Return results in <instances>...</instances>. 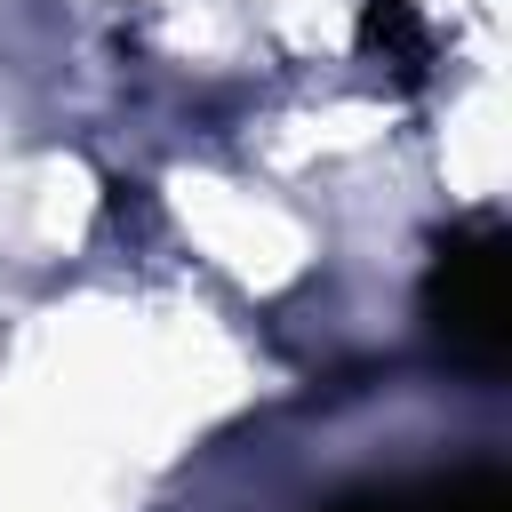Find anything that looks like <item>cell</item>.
I'll return each mask as SVG.
<instances>
[{"label": "cell", "instance_id": "1", "mask_svg": "<svg viewBox=\"0 0 512 512\" xmlns=\"http://www.w3.org/2000/svg\"><path fill=\"white\" fill-rule=\"evenodd\" d=\"M432 328L448 336V352H464L472 368H496L504 360V224L496 216H472L440 240V264H432Z\"/></svg>", "mask_w": 512, "mask_h": 512}, {"label": "cell", "instance_id": "2", "mask_svg": "<svg viewBox=\"0 0 512 512\" xmlns=\"http://www.w3.org/2000/svg\"><path fill=\"white\" fill-rule=\"evenodd\" d=\"M328 512H512L504 472H432V480H392V488H360Z\"/></svg>", "mask_w": 512, "mask_h": 512}]
</instances>
